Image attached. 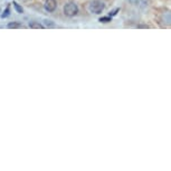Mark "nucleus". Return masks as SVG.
Listing matches in <instances>:
<instances>
[{
  "instance_id": "4",
  "label": "nucleus",
  "mask_w": 171,
  "mask_h": 171,
  "mask_svg": "<svg viewBox=\"0 0 171 171\" xmlns=\"http://www.w3.org/2000/svg\"><path fill=\"white\" fill-rule=\"evenodd\" d=\"M9 29H20V28H23L24 29L25 26L24 25L19 24V23H17V21H12V23H9L7 26Z\"/></svg>"
},
{
  "instance_id": "5",
  "label": "nucleus",
  "mask_w": 171,
  "mask_h": 171,
  "mask_svg": "<svg viewBox=\"0 0 171 171\" xmlns=\"http://www.w3.org/2000/svg\"><path fill=\"white\" fill-rule=\"evenodd\" d=\"M29 27L31 28V29H44V26L41 24H39V23H31L30 25H29Z\"/></svg>"
},
{
  "instance_id": "3",
  "label": "nucleus",
  "mask_w": 171,
  "mask_h": 171,
  "mask_svg": "<svg viewBox=\"0 0 171 171\" xmlns=\"http://www.w3.org/2000/svg\"><path fill=\"white\" fill-rule=\"evenodd\" d=\"M56 7H57V1L56 0H46V2H45V9L48 12H53L56 9Z\"/></svg>"
},
{
  "instance_id": "9",
  "label": "nucleus",
  "mask_w": 171,
  "mask_h": 171,
  "mask_svg": "<svg viewBox=\"0 0 171 171\" xmlns=\"http://www.w3.org/2000/svg\"><path fill=\"white\" fill-rule=\"evenodd\" d=\"M131 4L134 5V6H139L141 4V0H129Z\"/></svg>"
},
{
  "instance_id": "1",
  "label": "nucleus",
  "mask_w": 171,
  "mask_h": 171,
  "mask_svg": "<svg viewBox=\"0 0 171 171\" xmlns=\"http://www.w3.org/2000/svg\"><path fill=\"white\" fill-rule=\"evenodd\" d=\"M104 4H103L101 0H93L91 1V4L89 5V10L92 12V14L99 15L102 14V11L104 10Z\"/></svg>"
},
{
  "instance_id": "11",
  "label": "nucleus",
  "mask_w": 171,
  "mask_h": 171,
  "mask_svg": "<svg viewBox=\"0 0 171 171\" xmlns=\"http://www.w3.org/2000/svg\"><path fill=\"white\" fill-rule=\"evenodd\" d=\"M119 10H120L119 8H117V9H114L113 11H111V12H110V16H115V15L117 14V11H119Z\"/></svg>"
},
{
  "instance_id": "2",
  "label": "nucleus",
  "mask_w": 171,
  "mask_h": 171,
  "mask_svg": "<svg viewBox=\"0 0 171 171\" xmlns=\"http://www.w3.org/2000/svg\"><path fill=\"white\" fill-rule=\"evenodd\" d=\"M77 12H79V7L74 2H69V4H66L64 6V14L67 17H73V16L77 15Z\"/></svg>"
},
{
  "instance_id": "6",
  "label": "nucleus",
  "mask_w": 171,
  "mask_h": 171,
  "mask_svg": "<svg viewBox=\"0 0 171 171\" xmlns=\"http://www.w3.org/2000/svg\"><path fill=\"white\" fill-rule=\"evenodd\" d=\"M12 5H14L15 9H16V11H17L18 14H23V12H24V9H23V7H21V6H19V5H18L16 1H14V2H12Z\"/></svg>"
},
{
  "instance_id": "10",
  "label": "nucleus",
  "mask_w": 171,
  "mask_h": 171,
  "mask_svg": "<svg viewBox=\"0 0 171 171\" xmlns=\"http://www.w3.org/2000/svg\"><path fill=\"white\" fill-rule=\"evenodd\" d=\"M8 16H9V8H7V9L5 10V14L1 15V17H2V18H6V17H8Z\"/></svg>"
},
{
  "instance_id": "7",
  "label": "nucleus",
  "mask_w": 171,
  "mask_h": 171,
  "mask_svg": "<svg viewBox=\"0 0 171 171\" xmlns=\"http://www.w3.org/2000/svg\"><path fill=\"white\" fill-rule=\"evenodd\" d=\"M111 20H112V18H111V17H102V18H99V23H103V24L111 23Z\"/></svg>"
},
{
  "instance_id": "8",
  "label": "nucleus",
  "mask_w": 171,
  "mask_h": 171,
  "mask_svg": "<svg viewBox=\"0 0 171 171\" xmlns=\"http://www.w3.org/2000/svg\"><path fill=\"white\" fill-rule=\"evenodd\" d=\"M45 25H46V27H54L55 26V24L51 20H45Z\"/></svg>"
},
{
  "instance_id": "12",
  "label": "nucleus",
  "mask_w": 171,
  "mask_h": 171,
  "mask_svg": "<svg viewBox=\"0 0 171 171\" xmlns=\"http://www.w3.org/2000/svg\"><path fill=\"white\" fill-rule=\"evenodd\" d=\"M138 28H144V29H148V28H149V26H147V25H139V26H138Z\"/></svg>"
}]
</instances>
